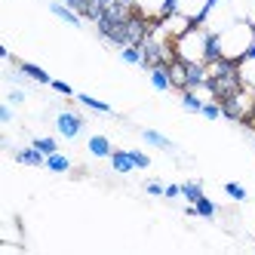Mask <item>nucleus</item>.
<instances>
[{"instance_id": "1", "label": "nucleus", "mask_w": 255, "mask_h": 255, "mask_svg": "<svg viewBox=\"0 0 255 255\" xmlns=\"http://www.w3.org/2000/svg\"><path fill=\"white\" fill-rule=\"evenodd\" d=\"M206 37H209V31L200 25V22H194L185 34H181V37L172 40V46H175V59L206 65Z\"/></svg>"}, {"instance_id": "2", "label": "nucleus", "mask_w": 255, "mask_h": 255, "mask_svg": "<svg viewBox=\"0 0 255 255\" xmlns=\"http://www.w3.org/2000/svg\"><path fill=\"white\" fill-rule=\"evenodd\" d=\"M218 37H222V56L240 62V59L246 56V49L252 46V40H255V25L237 19L231 28H225L222 34H218Z\"/></svg>"}, {"instance_id": "3", "label": "nucleus", "mask_w": 255, "mask_h": 255, "mask_svg": "<svg viewBox=\"0 0 255 255\" xmlns=\"http://www.w3.org/2000/svg\"><path fill=\"white\" fill-rule=\"evenodd\" d=\"M237 19H240V15H237V9H234L231 0H212L209 9L203 12V19H200V25H203L206 31L222 34V31H225V28H231Z\"/></svg>"}, {"instance_id": "4", "label": "nucleus", "mask_w": 255, "mask_h": 255, "mask_svg": "<svg viewBox=\"0 0 255 255\" xmlns=\"http://www.w3.org/2000/svg\"><path fill=\"white\" fill-rule=\"evenodd\" d=\"M83 126H86V120L77 111H71V108H65V111L56 114V129H59L62 138H77L83 132Z\"/></svg>"}, {"instance_id": "5", "label": "nucleus", "mask_w": 255, "mask_h": 255, "mask_svg": "<svg viewBox=\"0 0 255 255\" xmlns=\"http://www.w3.org/2000/svg\"><path fill=\"white\" fill-rule=\"evenodd\" d=\"M212 0H169V12H178V15H188L191 22H200L203 12L209 9Z\"/></svg>"}, {"instance_id": "6", "label": "nucleus", "mask_w": 255, "mask_h": 255, "mask_svg": "<svg viewBox=\"0 0 255 255\" xmlns=\"http://www.w3.org/2000/svg\"><path fill=\"white\" fill-rule=\"evenodd\" d=\"M135 9L151 22H160L163 15H169V0H132Z\"/></svg>"}, {"instance_id": "7", "label": "nucleus", "mask_w": 255, "mask_h": 255, "mask_svg": "<svg viewBox=\"0 0 255 255\" xmlns=\"http://www.w3.org/2000/svg\"><path fill=\"white\" fill-rule=\"evenodd\" d=\"M49 12L56 15V19H62L65 25H71V28H80V25H83V15L74 12V9L65 3V0H62V3H59V0H52V3H49Z\"/></svg>"}, {"instance_id": "8", "label": "nucleus", "mask_w": 255, "mask_h": 255, "mask_svg": "<svg viewBox=\"0 0 255 255\" xmlns=\"http://www.w3.org/2000/svg\"><path fill=\"white\" fill-rule=\"evenodd\" d=\"M12 157H15V163H22V166H46V154H43L40 148H34V144L19 148Z\"/></svg>"}, {"instance_id": "9", "label": "nucleus", "mask_w": 255, "mask_h": 255, "mask_svg": "<svg viewBox=\"0 0 255 255\" xmlns=\"http://www.w3.org/2000/svg\"><path fill=\"white\" fill-rule=\"evenodd\" d=\"M148 77H151V86L157 89V93H169L172 89V77H169V65H154L148 71Z\"/></svg>"}, {"instance_id": "10", "label": "nucleus", "mask_w": 255, "mask_h": 255, "mask_svg": "<svg viewBox=\"0 0 255 255\" xmlns=\"http://www.w3.org/2000/svg\"><path fill=\"white\" fill-rule=\"evenodd\" d=\"M12 65L19 68L28 80H34V83H40V86H49V83H52V77L46 74V71H43L40 65H34V62H12Z\"/></svg>"}, {"instance_id": "11", "label": "nucleus", "mask_w": 255, "mask_h": 255, "mask_svg": "<svg viewBox=\"0 0 255 255\" xmlns=\"http://www.w3.org/2000/svg\"><path fill=\"white\" fill-rule=\"evenodd\" d=\"M108 160H111V169H114L117 175H129V172L135 169V163H132L129 151H117V148H114V154L108 157Z\"/></svg>"}, {"instance_id": "12", "label": "nucleus", "mask_w": 255, "mask_h": 255, "mask_svg": "<svg viewBox=\"0 0 255 255\" xmlns=\"http://www.w3.org/2000/svg\"><path fill=\"white\" fill-rule=\"evenodd\" d=\"M237 68H240V80H243V86L255 93V56H243L240 62H237Z\"/></svg>"}, {"instance_id": "13", "label": "nucleus", "mask_w": 255, "mask_h": 255, "mask_svg": "<svg viewBox=\"0 0 255 255\" xmlns=\"http://www.w3.org/2000/svg\"><path fill=\"white\" fill-rule=\"evenodd\" d=\"M169 77H172V89H185V83H188V62H181V59H175V62H169Z\"/></svg>"}, {"instance_id": "14", "label": "nucleus", "mask_w": 255, "mask_h": 255, "mask_svg": "<svg viewBox=\"0 0 255 255\" xmlns=\"http://www.w3.org/2000/svg\"><path fill=\"white\" fill-rule=\"evenodd\" d=\"M86 148H89L93 157H111L114 154V144L108 141V135H93V138L86 141Z\"/></svg>"}, {"instance_id": "15", "label": "nucleus", "mask_w": 255, "mask_h": 255, "mask_svg": "<svg viewBox=\"0 0 255 255\" xmlns=\"http://www.w3.org/2000/svg\"><path fill=\"white\" fill-rule=\"evenodd\" d=\"M141 138L151 144V148H160V151H175V144L163 135V132H157V129H141Z\"/></svg>"}, {"instance_id": "16", "label": "nucleus", "mask_w": 255, "mask_h": 255, "mask_svg": "<svg viewBox=\"0 0 255 255\" xmlns=\"http://www.w3.org/2000/svg\"><path fill=\"white\" fill-rule=\"evenodd\" d=\"M203 105L206 102L197 96V89H181V108H185L188 114H200V111H203Z\"/></svg>"}, {"instance_id": "17", "label": "nucleus", "mask_w": 255, "mask_h": 255, "mask_svg": "<svg viewBox=\"0 0 255 255\" xmlns=\"http://www.w3.org/2000/svg\"><path fill=\"white\" fill-rule=\"evenodd\" d=\"M83 108H89V111H96V114H114V108L108 105V102H99V99H93V96H86V93H77L74 96Z\"/></svg>"}, {"instance_id": "18", "label": "nucleus", "mask_w": 255, "mask_h": 255, "mask_svg": "<svg viewBox=\"0 0 255 255\" xmlns=\"http://www.w3.org/2000/svg\"><path fill=\"white\" fill-rule=\"evenodd\" d=\"M46 169H49V172H59V175L71 172V157H65L62 151L49 154V157H46Z\"/></svg>"}, {"instance_id": "19", "label": "nucleus", "mask_w": 255, "mask_h": 255, "mask_svg": "<svg viewBox=\"0 0 255 255\" xmlns=\"http://www.w3.org/2000/svg\"><path fill=\"white\" fill-rule=\"evenodd\" d=\"M215 212H218V206L212 203V200L203 194V197H200L197 200V203H194V215H200V218H215Z\"/></svg>"}, {"instance_id": "20", "label": "nucleus", "mask_w": 255, "mask_h": 255, "mask_svg": "<svg viewBox=\"0 0 255 255\" xmlns=\"http://www.w3.org/2000/svg\"><path fill=\"white\" fill-rule=\"evenodd\" d=\"M181 197H185L188 203H197V200L203 197V181H185V185H181Z\"/></svg>"}, {"instance_id": "21", "label": "nucleus", "mask_w": 255, "mask_h": 255, "mask_svg": "<svg viewBox=\"0 0 255 255\" xmlns=\"http://www.w3.org/2000/svg\"><path fill=\"white\" fill-rule=\"evenodd\" d=\"M225 194L234 200V203H246L249 200V191L243 185H237V181H225Z\"/></svg>"}, {"instance_id": "22", "label": "nucleus", "mask_w": 255, "mask_h": 255, "mask_svg": "<svg viewBox=\"0 0 255 255\" xmlns=\"http://www.w3.org/2000/svg\"><path fill=\"white\" fill-rule=\"evenodd\" d=\"M141 46H123L120 49V62H126V65H141Z\"/></svg>"}, {"instance_id": "23", "label": "nucleus", "mask_w": 255, "mask_h": 255, "mask_svg": "<svg viewBox=\"0 0 255 255\" xmlns=\"http://www.w3.org/2000/svg\"><path fill=\"white\" fill-rule=\"evenodd\" d=\"M31 144H34V148H40V151H43L46 157L59 151V141H56V138H52V135H40V138H34Z\"/></svg>"}, {"instance_id": "24", "label": "nucleus", "mask_w": 255, "mask_h": 255, "mask_svg": "<svg viewBox=\"0 0 255 255\" xmlns=\"http://www.w3.org/2000/svg\"><path fill=\"white\" fill-rule=\"evenodd\" d=\"M49 89H52V93H59V96H65V99L77 96V93H74V86H71V83H65V80H52V83H49Z\"/></svg>"}, {"instance_id": "25", "label": "nucleus", "mask_w": 255, "mask_h": 255, "mask_svg": "<svg viewBox=\"0 0 255 255\" xmlns=\"http://www.w3.org/2000/svg\"><path fill=\"white\" fill-rule=\"evenodd\" d=\"M200 114H203L206 120H218V117H222V105L212 99V102H206V105H203V111H200Z\"/></svg>"}, {"instance_id": "26", "label": "nucleus", "mask_w": 255, "mask_h": 255, "mask_svg": "<svg viewBox=\"0 0 255 255\" xmlns=\"http://www.w3.org/2000/svg\"><path fill=\"white\" fill-rule=\"evenodd\" d=\"M129 157H132V163H135V169H148V166H151V157L144 154V151H135V148H132Z\"/></svg>"}, {"instance_id": "27", "label": "nucleus", "mask_w": 255, "mask_h": 255, "mask_svg": "<svg viewBox=\"0 0 255 255\" xmlns=\"http://www.w3.org/2000/svg\"><path fill=\"white\" fill-rule=\"evenodd\" d=\"M144 191H148L151 197H163V191H166V185H160V181H148V185H144Z\"/></svg>"}, {"instance_id": "28", "label": "nucleus", "mask_w": 255, "mask_h": 255, "mask_svg": "<svg viewBox=\"0 0 255 255\" xmlns=\"http://www.w3.org/2000/svg\"><path fill=\"white\" fill-rule=\"evenodd\" d=\"M9 105H25V89H9Z\"/></svg>"}, {"instance_id": "29", "label": "nucleus", "mask_w": 255, "mask_h": 255, "mask_svg": "<svg viewBox=\"0 0 255 255\" xmlns=\"http://www.w3.org/2000/svg\"><path fill=\"white\" fill-rule=\"evenodd\" d=\"M0 123H12V105H0Z\"/></svg>"}, {"instance_id": "30", "label": "nucleus", "mask_w": 255, "mask_h": 255, "mask_svg": "<svg viewBox=\"0 0 255 255\" xmlns=\"http://www.w3.org/2000/svg\"><path fill=\"white\" fill-rule=\"evenodd\" d=\"M163 197H166V200H175V197H181V185H166Z\"/></svg>"}]
</instances>
